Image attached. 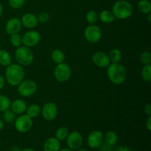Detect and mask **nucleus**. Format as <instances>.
Listing matches in <instances>:
<instances>
[{"label": "nucleus", "mask_w": 151, "mask_h": 151, "mask_svg": "<svg viewBox=\"0 0 151 151\" xmlns=\"http://www.w3.org/2000/svg\"><path fill=\"white\" fill-rule=\"evenodd\" d=\"M109 57L111 63H119L122 60V52L119 49L114 48L109 52Z\"/></svg>", "instance_id": "obj_24"}, {"label": "nucleus", "mask_w": 151, "mask_h": 151, "mask_svg": "<svg viewBox=\"0 0 151 151\" xmlns=\"http://www.w3.org/2000/svg\"><path fill=\"white\" fill-rule=\"evenodd\" d=\"M146 126H147V130L149 131H151V116H148V118L146 122Z\"/></svg>", "instance_id": "obj_37"}, {"label": "nucleus", "mask_w": 151, "mask_h": 151, "mask_svg": "<svg viewBox=\"0 0 151 151\" xmlns=\"http://www.w3.org/2000/svg\"><path fill=\"white\" fill-rule=\"evenodd\" d=\"M11 55L10 53L4 50H0V65L3 66H6L11 63Z\"/></svg>", "instance_id": "obj_23"}, {"label": "nucleus", "mask_w": 151, "mask_h": 151, "mask_svg": "<svg viewBox=\"0 0 151 151\" xmlns=\"http://www.w3.org/2000/svg\"><path fill=\"white\" fill-rule=\"evenodd\" d=\"M140 61L144 65H149L151 63V54L150 52L145 51L140 54Z\"/></svg>", "instance_id": "obj_31"}, {"label": "nucleus", "mask_w": 151, "mask_h": 151, "mask_svg": "<svg viewBox=\"0 0 151 151\" xmlns=\"http://www.w3.org/2000/svg\"><path fill=\"white\" fill-rule=\"evenodd\" d=\"M20 151H35V150H33V149H32V148H25V149H24V150H22Z\"/></svg>", "instance_id": "obj_41"}, {"label": "nucleus", "mask_w": 151, "mask_h": 151, "mask_svg": "<svg viewBox=\"0 0 151 151\" xmlns=\"http://www.w3.org/2000/svg\"><path fill=\"white\" fill-rule=\"evenodd\" d=\"M142 78L145 82H150L151 81V65H144L141 71Z\"/></svg>", "instance_id": "obj_26"}, {"label": "nucleus", "mask_w": 151, "mask_h": 151, "mask_svg": "<svg viewBox=\"0 0 151 151\" xmlns=\"http://www.w3.org/2000/svg\"><path fill=\"white\" fill-rule=\"evenodd\" d=\"M60 141L55 137H50L44 144V151H59Z\"/></svg>", "instance_id": "obj_17"}, {"label": "nucleus", "mask_w": 151, "mask_h": 151, "mask_svg": "<svg viewBox=\"0 0 151 151\" xmlns=\"http://www.w3.org/2000/svg\"><path fill=\"white\" fill-rule=\"evenodd\" d=\"M41 34L38 31L30 29L22 36V44L29 48L35 47L41 41Z\"/></svg>", "instance_id": "obj_9"}, {"label": "nucleus", "mask_w": 151, "mask_h": 151, "mask_svg": "<svg viewBox=\"0 0 151 151\" xmlns=\"http://www.w3.org/2000/svg\"><path fill=\"white\" fill-rule=\"evenodd\" d=\"M10 41L13 47L18 48L22 44V36L19 33L13 34V35H10Z\"/></svg>", "instance_id": "obj_30"}, {"label": "nucleus", "mask_w": 151, "mask_h": 151, "mask_svg": "<svg viewBox=\"0 0 151 151\" xmlns=\"http://www.w3.org/2000/svg\"><path fill=\"white\" fill-rule=\"evenodd\" d=\"M3 128H4V122H3L2 119H0V131H1Z\"/></svg>", "instance_id": "obj_38"}, {"label": "nucleus", "mask_w": 151, "mask_h": 151, "mask_svg": "<svg viewBox=\"0 0 151 151\" xmlns=\"http://www.w3.org/2000/svg\"><path fill=\"white\" fill-rule=\"evenodd\" d=\"M15 58L18 64L22 66H27L32 63L34 60V55L29 47L20 46L16 48Z\"/></svg>", "instance_id": "obj_4"}, {"label": "nucleus", "mask_w": 151, "mask_h": 151, "mask_svg": "<svg viewBox=\"0 0 151 151\" xmlns=\"http://www.w3.org/2000/svg\"><path fill=\"white\" fill-rule=\"evenodd\" d=\"M86 19L90 24H95V23L99 19V15L95 10H89L86 13Z\"/></svg>", "instance_id": "obj_29"}, {"label": "nucleus", "mask_w": 151, "mask_h": 151, "mask_svg": "<svg viewBox=\"0 0 151 151\" xmlns=\"http://www.w3.org/2000/svg\"><path fill=\"white\" fill-rule=\"evenodd\" d=\"M107 76L112 83L120 85L126 80V69L121 63H111L107 66Z\"/></svg>", "instance_id": "obj_2"}, {"label": "nucleus", "mask_w": 151, "mask_h": 151, "mask_svg": "<svg viewBox=\"0 0 151 151\" xmlns=\"http://www.w3.org/2000/svg\"><path fill=\"white\" fill-rule=\"evenodd\" d=\"M10 104L11 101L8 97L0 94V112H3L10 109Z\"/></svg>", "instance_id": "obj_25"}, {"label": "nucleus", "mask_w": 151, "mask_h": 151, "mask_svg": "<svg viewBox=\"0 0 151 151\" xmlns=\"http://www.w3.org/2000/svg\"><path fill=\"white\" fill-rule=\"evenodd\" d=\"M137 8L144 14H149L151 12V3L149 0H139L137 3Z\"/></svg>", "instance_id": "obj_21"}, {"label": "nucleus", "mask_w": 151, "mask_h": 151, "mask_svg": "<svg viewBox=\"0 0 151 151\" xmlns=\"http://www.w3.org/2000/svg\"><path fill=\"white\" fill-rule=\"evenodd\" d=\"M2 13H3V7H2V5H1V3H0V17L1 16Z\"/></svg>", "instance_id": "obj_39"}, {"label": "nucleus", "mask_w": 151, "mask_h": 151, "mask_svg": "<svg viewBox=\"0 0 151 151\" xmlns=\"http://www.w3.org/2000/svg\"><path fill=\"white\" fill-rule=\"evenodd\" d=\"M4 85H5V80H4V77L2 75H0V90L4 88Z\"/></svg>", "instance_id": "obj_36"}, {"label": "nucleus", "mask_w": 151, "mask_h": 151, "mask_svg": "<svg viewBox=\"0 0 151 151\" xmlns=\"http://www.w3.org/2000/svg\"><path fill=\"white\" fill-rule=\"evenodd\" d=\"M72 75V69L67 63H63L56 64L54 70L55 78L60 83H64L69 81Z\"/></svg>", "instance_id": "obj_5"}, {"label": "nucleus", "mask_w": 151, "mask_h": 151, "mask_svg": "<svg viewBox=\"0 0 151 151\" xmlns=\"http://www.w3.org/2000/svg\"><path fill=\"white\" fill-rule=\"evenodd\" d=\"M92 61L99 68H106L111 63L109 55L102 51L96 52L93 54Z\"/></svg>", "instance_id": "obj_13"}, {"label": "nucleus", "mask_w": 151, "mask_h": 151, "mask_svg": "<svg viewBox=\"0 0 151 151\" xmlns=\"http://www.w3.org/2000/svg\"><path fill=\"white\" fill-rule=\"evenodd\" d=\"M147 22H151V14H150V13L147 14Z\"/></svg>", "instance_id": "obj_40"}, {"label": "nucleus", "mask_w": 151, "mask_h": 151, "mask_svg": "<svg viewBox=\"0 0 151 151\" xmlns=\"http://www.w3.org/2000/svg\"><path fill=\"white\" fill-rule=\"evenodd\" d=\"M77 151H87L86 150H85V149H78V150H76Z\"/></svg>", "instance_id": "obj_44"}, {"label": "nucleus", "mask_w": 151, "mask_h": 151, "mask_svg": "<svg viewBox=\"0 0 151 151\" xmlns=\"http://www.w3.org/2000/svg\"><path fill=\"white\" fill-rule=\"evenodd\" d=\"M99 19L104 24H111L114 21L115 17L112 11L109 10H104L99 15Z\"/></svg>", "instance_id": "obj_18"}, {"label": "nucleus", "mask_w": 151, "mask_h": 151, "mask_svg": "<svg viewBox=\"0 0 151 151\" xmlns=\"http://www.w3.org/2000/svg\"><path fill=\"white\" fill-rule=\"evenodd\" d=\"M144 111L147 116H151V105L150 103H147V105H145L144 108Z\"/></svg>", "instance_id": "obj_34"}, {"label": "nucleus", "mask_w": 151, "mask_h": 151, "mask_svg": "<svg viewBox=\"0 0 151 151\" xmlns=\"http://www.w3.org/2000/svg\"><path fill=\"white\" fill-rule=\"evenodd\" d=\"M51 59L55 63L59 64L64 61L65 60V54L61 50L55 49L53 50L51 53Z\"/></svg>", "instance_id": "obj_20"}, {"label": "nucleus", "mask_w": 151, "mask_h": 151, "mask_svg": "<svg viewBox=\"0 0 151 151\" xmlns=\"http://www.w3.org/2000/svg\"><path fill=\"white\" fill-rule=\"evenodd\" d=\"M41 113L43 118L47 121H52L58 115V107L55 103L48 102L43 106Z\"/></svg>", "instance_id": "obj_10"}, {"label": "nucleus", "mask_w": 151, "mask_h": 151, "mask_svg": "<svg viewBox=\"0 0 151 151\" xmlns=\"http://www.w3.org/2000/svg\"><path fill=\"white\" fill-rule=\"evenodd\" d=\"M41 109L40 106L37 104H31L28 106L26 109V114L28 115L32 119L38 117L41 114Z\"/></svg>", "instance_id": "obj_19"}, {"label": "nucleus", "mask_w": 151, "mask_h": 151, "mask_svg": "<svg viewBox=\"0 0 151 151\" xmlns=\"http://www.w3.org/2000/svg\"><path fill=\"white\" fill-rule=\"evenodd\" d=\"M105 143L110 146H114L117 142V134L113 131H109L103 136Z\"/></svg>", "instance_id": "obj_22"}, {"label": "nucleus", "mask_w": 151, "mask_h": 151, "mask_svg": "<svg viewBox=\"0 0 151 151\" xmlns=\"http://www.w3.org/2000/svg\"><path fill=\"white\" fill-rule=\"evenodd\" d=\"M22 22L18 18H11L7 22L5 25V31L8 35H11L13 34L19 33L22 29Z\"/></svg>", "instance_id": "obj_14"}, {"label": "nucleus", "mask_w": 151, "mask_h": 151, "mask_svg": "<svg viewBox=\"0 0 151 151\" xmlns=\"http://www.w3.org/2000/svg\"><path fill=\"white\" fill-rule=\"evenodd\" d=\"M59 151H73L70 148H63L62 150H59Z\"/></svg>", "instance_id": "obj_42"}, {"label": "nucleus", "mask_w": 151, "mask_h": 151, "mask_svg": "<svg viewBox=\"0 0 151 151\" xmlns=\"http://www.w3.org/2000/svg\"><path fill=\"white\" fill-rule=\"evenodd\" d=\"M18 86V92L24 97H31L37 91V84L32 80H24Z\"/></svg>", "instance_id": "obj_6"}, {"label": "nucleus", "mask_w": 151, "mask_h": 151, "mask_svg": "<svg viewBox=\"0 0 151 151\" xmlns=\"http://www.w3.org/2000/svg\"><path fill=\"white\" fill-rule=\"evenodd\" d=\"M12 151H20V150H19V147H13V148H12Z\"/></svg>", "instance_id": "obj_43"}, {"label": "nucleus", "mask_w": 151, "mask_h": 151, "mask_svg": "<svg viewBox=\"0 0 151 151\" xmlns=\"http://www.w3.org/2000/svg\"><path fill=\"white\" fill-rule=\"evenodd\" d=\"M21 22H22V26H24L25 28H27V29H32L33 28H35L38 24L37 16L35 15H34L33 13H27L24 15L22 16Z\"/></svg>", "instance_id": "obj_15"}, {"label": "nucleus", "mask_w": 151, "mask_h": 151, "mask_svg": "<svg viewBox=\"0 0 151 151\" xmlns=\"http://www.w3.org/2000/svg\"><path fill=\"white\" fill-rule=\"evenodd\" d=\"M25 72L23 66L18 63H10L5 70L6 81L12 86H17L24 80Z\"/></svg>", "instance_id": "obj_1"}, {"label": "nucleus", "mask_w": 151, "mask_h": 151, "mask_svg": "<svg viewBox=\"0 0 151 151\" xmlns=\"http://www.w3.org/2000/svg\"><path fill=\"white\" fill-rule=\"evenodd\" d=\"M25 0H8V4L12 8L19 9L24 6Z\"/></svg>", "instance_id": "obj_33"}, {"label": "nucleus", "mask_w": 151, "mask_h": 151, "mask_svg": "<svg viewBox=\"0 0 151 151\" xmlns=\"http://www.w3.org/2000/svg\"><path fill=\"white\" fill-rule=\"evenodd\" d=\"M83 137L78 131H72L69 133L66 137V143L69 148L76 150L81 147L83 144Z\"/></svg>", "instance_id": "obj_11"}, {"label": "nucleus", "mask_w": 151, "mask_h": 151, "mask_svg": "<svg viewBox=\"0 0 151 151\" xmlns=\"http://www.w3.org/2000/svg\"><path fill=\"white\" fill-rule=\"evenodd\" d=\"M37 16V19H38V23H39V22L41 24L47 23L50 19V14L45 11L41 12V13H38V16Z\"/></svg>", "instance_id": "obj_32"}, {"label": "nucleus", "mask_w": 151, "mask_h": 151, "mask_svg": "<svg viewBox=\"0 0 151 151\" xmlns=\"http://www.w3.org/2000/svg\"><path fill=\"white\" fill-rule=\"evenodd\" d=\"M84 37L88 42L96 44L102 38V30L95 24H90L84 30Z\"/></svg>", "instance_id": "obj_8"}, {"label": "nucleus", "mask_w": 151, "mask_h": 151, "mask_svg": "<svg viewBox=\"0 0 151 151\" xmlns=\"http://www.w3.org/2000/svg\"><path fill=\"white\" fill-rule=\"evenodd\" d=\"M103 134L100 131H94L90 133L87 138V143L89 147L93 149L99 148L103 143Z\"/></svg>", "instance_id": "obj_12"}, {"label": "nucleus", "mask_w": 151, "mask_h": 151, "mask_svg": "<svg viewBox=\"0 0 151 151\" xmlns=\"http://www.w3.org/2000/svg\"><path fill=\"white\" fill-rule=\"evenodd\" d=\"M3 119H4V122L7 123L14 122L15 119H16V114L11 109H7V110L3 111Z\"/></svg>", "instance_id": "obj_28"}, {"label": "nucleus", "mask_w": 151, "mask_h": 151, "mask_svg": "<svg viewBox=\"0 0 151 151\" xmlns=\"http://www.w3.org/2000/svg\"><path fill=\"white\" fill-rule=\"evenodd\" d=\"M111 11L116 19L123 20L132 16L134 8L129 1L126 0H119L114 4Z\"/></svg>", "instance_id": "obj_3"}, {"label": "nucleus", "mask_w": 151, "mask_h": 151, "mask_svg": "<svg viewBox=\"0 0 151 151\" xmlns=\"http://www.w3.org/2000/svg\"><path fill=\"white\" fill-rule=\"evenodd\" d=\"M69 134V130L66 127H60L57 131H55V138L59 141L66 139Z\"/></svg>", "instance_id": "obj_27"}, {"label": "nucleus", "mask_w": 151, "mask_h": 151, "mask_svg": "<svg viewBox=\"0 0 151 151\" xmlns=\"http://www.w3.org/2000/svg\"><path fill=\"white\" fill-rule=\"evenodd\" d=\"M27 108V106L24 100L17 99V100H15L11 102L10 109L16 114H22L26 111Z\"/></svg>", "instance_id": "obj_16"}, {"label": "nucleus", "mask_w": 151, "mask_h": 151, "mask_svg": "<svg viewBox=\"0 0 151 151\" xmlns=\"http://www.w3.org/2000/svg\"><path fill=\"white\" fill-rule=\"evenodd\" d=\"M15 128L19 132L24 134L28 132L33 125L32 119L27 114H20V116L16 118L14 121Z\"/></svg>", "instance_id": "obj_7"}, {"label": "nucleus", "mask_w": 151, "mask_h": 151, "mask_svg": "<svg viewBox=\"0 0 151 151\" xmlns=\"http://www.w3.org/2000/svg\"><path fill=\"white\" fill-rule=\"evenodd\" d=\"M114 151H132L128 147L126 146H119Z\"/></svg>", "instance_id": "obj_35"}]
</instances>
